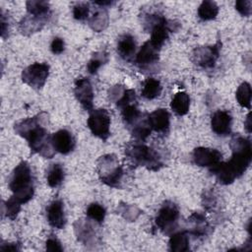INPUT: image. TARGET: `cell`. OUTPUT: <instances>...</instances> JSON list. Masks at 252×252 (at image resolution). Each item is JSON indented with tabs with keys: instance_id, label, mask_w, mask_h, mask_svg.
<instances>
[{
	"instance_id": "cell-30",
	"label": "cell",
	"mask_w": 252,
	"mask_h": 252,
	"mask_svg": "<svg viewBox=\"0 0 252 252\" xmlns=\"http://www.w3.org/2000/svg\"><path fill=\"white\" fill-rule=\"evenodd\" d=\"M251 86L247 82L241 83L235 93V97L238 104L244 108L250 109L251 107Z\"/></svg>"
},
{
	"instance_id": "cell-33",
	"label": "cell",
	"mask_w": 252,
	"mask_h": 252,
	"mask_svg": "<svg viewBox=\"0 0 252 252\" xmlns=\"http://www.w3.org/2000/svg\"><path fill=\"white\" fill-rule=\"evenodd\" d=\"M87 217L95 222L101 223L105 218V209L98 203H92L89 205L86 211Z\"/></svg>"
},
{
	"instance_id": "cell-39",
	"label": "cell",
	"mask_w": 252,
	"mask_h": 252,
	"mask_svg": "<svg viewBox=\"0 0 252 252\" xmlns=\"http://www.w3.org/2000/svg\"><path fill=\"white\" fill-rule=\"evenodd\" d=\"M250 115H251V113L249 112L246 116L245 121H244V127H245V129L248 133H251V118H250Z\"/></svg>"
},
{
	"instance_id": "cell-26",
	"label": "cell",
	"mask_w": 252,
	"mask_h": 252,
	"mask_svg": "<svg viewBox=\"0 0 252 252\" xmlns=\"http://www.w3.org/2000/svg\"><path fill=\"white\" fill-rule=\"evenodd\" d=\"M161 90H162V87L158 80L155 78H148L143 84L141 94L146 99H154L159 96Z\"/></svg>"
},
{
	"instance_id": "cell-15",
	"label": "cell",
	"mask_w": 252,
	"mask_h": 252,
	"mask_svg": "<svg viewBox=\"0 0 252 252\" xmlns=\"http://www.w3.org/2000/svg\"><path fill=\"white\" fill-rule=\"evenodd\" d=\"M46 219L48 223L57 229H62L66 224L64 206L61 200H53L46 208Z\"/></svg>"
},
{
	"instance_id": "cell-13",
	"label": "cell",
	"mask_w": 252,
	"mask_h": 252,
	"mask_svg": "<svg viewBox=\"0 0 252 252\" xmlns=\"http://www.w3.org/2000/svg\"><path fill=\"white\" fill-rule=\"evenodd\" d=\"M232 116L226 110H217L211 117V127L218 136H227L231 132Z\"/></svg>"
},
{
	"instance_id": "cell-28",
	"label": "cell",
	"mask_w": 252,
	"mask_h": 252,
	"mask_svg": "<svg viewBox=\"0 0 252 252\" xmlns=\"http://www.w3.org/2000/svg\"><path fill=\"white\" fill-rule=\"evenodd\" d=\"M120 109H121V115H122L123 121L125 122V124H127L130 127L134 125L143 115L140 113L138 109L137 101L125 104L121 106Z\"/></svg>"
},
{
	"instance_id": "cell-19",
	"label": "cell",
	"mask_w": 252,
	"mask_h": 252,
	"mask_svg": "<svg viewBox=\"0 0 252 252\" xmlns=\"http://www.w3.org/2000/svg\"><path fill=\"white\" fill-rule=\"evenodd\" d=\"M136 51V41L133 35L125 33L117 41V53L124 60H130Z\"/></svg>"
},
{
	"instance_id": "cell-34",
	"label": "cell",
	"mask_w": 252,
	"mask_h": 252,
	"mask_svg": "<svg viewBox=\"0 0 252 252\" xmlns=\"http://www.w3.org/2000/svg\"><path fill=\"white\" fill-rule=\"evenodd\" d=\"M90 4L88 2H76L73 6V17L78 21H84L89 18Z\"/></svg>"
},
{
	"instance_id": "cell-32",
	"label": "cell",
	"mask_w": 252,
	"mask_h": 252,
	"mask_svg": "<svg viewBox=\"0 0 252 252\" xmlns=\"http://www.w3.org/2000/svg\"><path fill=\"white\" fill-rule=\"evenodd\" d=\"M108 61V55L106 52H95L93 54L92 58L89 60L87 65V70L90 74H95L97 70Z\"/></svg>"
},
{
	"instance_id": "cell-37",
	"label": "cell",
	"mask_w": 252,
	"mask_h": 252,
	"mask_svg": "<svg viewBox=\"0 0 252 252\" xmlns=\"http://www.w3.org/2000/svg\"><path fill=\"white\" fill-rule=\"evenodd\" d=\"M65 49V43L63 38L61 37H54L50 43V50L53 54H61Z\"/></svg>"
},
{
	"instance_id": "cell-38",
	"label": "cell",
	"mask_w": 252,
	"mask_h": 252,
	"mask_svg": "<svg viewBox=\"0 0 252 252\" xmlns=\"http://www.w3.org/2000/svg\"><path fill=\"white\" fill-rule=\"evenodd\" d=\"M1 250H9V251H18L20 250L19 244L18 243H6V244H2L0 246Z\"/></svg>"
},
{
	"instance_id": "cell-11",
	"label": "cell",
	"mask_w": 252,
	"mask_h": 252,
	"mask_svg": "<svg viewBox=\"0 0 252 252\" xmlns=\"http://www.w3.org/2000/svg\"><path fill=\"white\" fill-rule=\"evenodd\" d=\"M221 153L217 149L198 147L193 150L192 158L195 164L202 167H209L216 165L221 161Z\"/></svg>"
},
{
	"instance_id": "cell-20",
	"label": "cell",
	"mask_w": 252,
	"mask_h": 252,
	"mask_svg": "<svg viewBox=\"0 0 252 252\" xmlns=\"http://www.w3.org/2000/svg\"><path fill=\"white\" fill-rule=\"evenodd\" d=\"M190 232L195 236H205L210 228L206 218L200 213H193L188 218Z\"/></svg>"
},
{
	"instance_id": "cell-25",
	"label": "cell",
	"mask_w": 252,
	"mask_h": 252,
	"mask_svg": "<svg viewBox=\"0 0 252 252\" xmlns=\"http://www.w3.org/2000/svg\"><path fill=\"white\" fill-rule=\"evenodd\" d=\"M65 178V171L61 164L54 163L51 164L47 170L46 180L47 184L51 188H56L60 186Z\"/></svg>"
},
{
	"instance_id": "cell-4",
	"label": "cell",
	"mask_w": 252,
	"mask_h": 252,
	"mask_svg": "<svg viewBox=\"0 0 252 252\" xmlns=\"http://www.w3.org/2000/svg\"><path fill=\"white\" fill-rule=\"evenodd\" d=\"M125 155L134 164L144 166L149 170L157 171L163 165L159 154L140 141L128 144L125 148Z\"/></svg>"
},
{
	"instance_id": "cell-5",
	"label": "cell",
	"mask_w": 252,
	"mask_h": 252,
	"mask_svg": "<svg viewBox=\"0 0 252 252\" xmlns=\"http://www.w3.org/2000/svg\"><path fill=\"white\" fill-rule=\"evenodd\" d=\"M97 174L101 182L110 187H120L123 177V167L119 164L118 158L113 154L101 156L97 161Z\"/></svg>"
},
{
	"instance_id": "cell-36",
	"label": "cell",
	"mask_w": 252,
	"mask_h": 252,
	"mask_svg": "<svg viewBox=\"0 0 252 252\" xmlns=\"http://www.w3.org/2000/svg\"><path fill=\"white\" fill-rule=\"evenodd\" d=\"M45 249L47 251H63V247L61 246L60 241L54 235H50L47 238L45 242Z\"/></svg>"
},
{
	"instance_id": "cell-6",
	"label": "cell",
	"mask_w": 252,
	"mask_h": 252,
	"mask_svg": "<svg viewBox=\"0 0 252 252\" xmlns=\"http://www.w3.org/2000/svg\"><path fill=\"white\" fill-rule=\"evenodd\" d=\"M92 134L103 141L110 136V116L106 109H93L87 121Z\"/></svg>"
},
{
	"instance_id": "cell-40",
	"label": "cell",
	"mask_w": 252,
	"mask_h": 252,
	"mask_svg": "<svg viewBox=\"0 0 252 252\" xmlns=\"http://www.w3.org/2000/svg\"><path fill=\"white\" fill-rule=\"evenodd\" d=\"M113 2L112 1H94V4L95 5H98L99 7H106V6H110Z\"/></svg>"
},
{
	"instance_id": "cell-2",
	"label": "cell",
	"mask_w": 252,
	"mask_h": 252,
	"mask_svg": "<svg viewBox=\"0 0 252 252\" xmlns=\"http://www.w3.org/2000/svg\"><path fill=\"white\" fill-rule=\"evenodd\" d=\"M47 114L40 112L33 117L23 119L14 125L15 133L28 141L30 149L45 158H52L55 150L45 124Z\"/></svg>"
},
{
	"instance_id": "cell-21",
	"label": "cell",
	"mask_w": 252,
	"mask_h": 252,
	"mask_svg": "<svg viewBox=\"0 0 252 252\" xmlns=\"http://www.w3.org/2000/svg\"><path fill=\"white\" fill-rule=\"evenodd\" d=\"M170 107L176 115L178 116L185 115L189 111V107H190L189 94L185 92H178L177 94H175L171 99Z\"/></svg>"
},
{
	"instance_id": "cell-31",
	"label": "cell",
	"mask_w": 252,
	"mask_h": 252,
	"mask_svg": "<svg viewBox=\"0 0 252 252\" xmlns=\"http://www.w3.org/2000/svg\"><path fill=\"white\" fill-rule=\"evenodd\" d=\"M22 203L15 197L11 196L8 200L3 202V211L7 218L14 220L21 211Z\"/></svg>"
},
{
	"instance_id": "cell-1",
	"label": "cell",
	"mask_w": 252,
	"mask_h": 252,
	"mask_svg": "<svg viewBox=\"0 0 252 252\" xmlns=\"http://www.w3.org/2000/svg\"><path fill=\"white\" fill-rule=\"evenodd\" d=\"M231 158L228 161H220L210 168L217 180L223 185L231 184L248 168L252 159V147L249 139L237 134L229 143Z\"/></svg>"
},
{
	"instance_id": "cell-10",
	"label": "cell",
	"mask_w": 252,
	"mask_h": 252,
	"mask_svg": "<svg viewBox=\"0 0 252 252\" xmlns=\"http://www.w3.org/2000/svg\"><path fill=\"white\" fill-rule=\"evenodd\" d=\"M74 94L84 109L88 111L93 110L94 91L92 84L88 78L80 77L76 79Z\"/></svg>"
},
{
	"instance_id": "cell-22",
	"label": "cell",
	"mask_w": 252,
	"mask_h": 252,
	"mask_svg": "<svg viewBox=\"0 0 252 252\" xmlns=\"http://www.w3.org/2000/svg\"><path fill=\"white\" fill-rule=\"evenodd\" d=\"M89 26L96 32H102L108 26V14L105 8L99 7L95 9L89 18Z\"/></svg>"
},
{
	"instance_id": "cell-12",
	"label": "cell",
	"mask_w": 252,
	"mask_h": 252,
	"mask_svg": "<svg viewBox=\"0 0 252 252\" xmlns=\"http://www.w3.org/2000/svg\"><path fill=\"white\" fill-rule=\"evenodd\" d=\"M159 48L155 46L150 40L146 41L138 51L135 57V63L140 68H148L156 64L158 60Z\"/></svg>"
},
{
	"instance_id": "cell-14",
	"label": "cell",
	"mask_w": 252,
	"mask_h": 252,
	"mask_svg": "<svg viewBox=\"0 0 252 252\" xmlns=\"http://www.w3.org/2000/svg\"><path fill=\"white\" fill-rule=\"evenodd\" d=\"M52 146L55 152H58L62 155H68L75 148V139L73 135L66 129H61L55 132L51 136Z\"/></svg>"
},
{
	"instance_id": "cell-3",
	"label": "cell",
	"mask_w": 252,
	"mask_h": 252,
	"mask_svg": "<svg viewBox=\"0 0 252 252\" xmlns=\"http://www.w3.org/2000/svg\"><path fill=\"white\" fill-rule=\"evenodd\" d=\"M9 188L13 192V196L22 204L29 202L32 198L34 193L33 177L31 166L26 160L21 161L12 171Z\"/></svg>"
},
{
	"instance_id": "cell-9",
	"label": "cell",
	"mask_w": 252,
	"mask_h": 252,
	"mask_svg": "<svg viewBox=\"0 0 252 252\" xmlns=\"http://www.w3.org/2000/svg\"><path fill=\"white\" fill-rule=\"evenodd\" d=\"M220 42L211 46H199L196 47L192 52V61L197 66L210 69L216 65V62L220 56Z\"/></svg>"
},
{
	"instance_id": "cell-18",
	"label": "cell",
	"mask_w": 252,
	"mask_h": 252,
	"mask_svg": "<svg viewBox=\"0 0 252 252\" xmlns=\"http://www.w3.org/2000/svg\"><path fill=\"white\" fill-rule=\"evenodd\" d=\"M75 234L80 242L87 245L93 243L95 238V232L92 224L85 220H78L74 223Z\"/></svg>"
},
{
	"instance_id": "cell-24",
	"label": "cell",
	"mask_w": 252,
	"mask_h": 252,
	"mask_svg": "<svg viewBox=\"0 0 252 252\" xmlns=\"http://www.w3.org/2000/svg\"><path fill=\"white\" fill-rule=\"evenodd\" d=\"M26 8L29 15L35 17H49L50 6L47 1L30 0L26 2Z\"/></svg>"
},
{
	"instance_id": "cell-17",
	"label": "cell",
	"mask_w": 252,
	"mask_h": 252,
	"mask_svg": "<svg viewBox=\"0 0 252 252\" xmlns=\"http://www.w3.org/2000/svg\"><path fill=\"white\" fill-rule=\"evenodd\" d=\"M48 19L49 17H35L28 14L21 20L19 24V30L22 34L31 35L41 31L47 23Z\"/></svg>"
},
{
	"instance_id": "cell-27",
	"label": "cell",
	"mask_w": 252,
	"mask_h": 252,
	"mask_svg": "<svg viewBox=\"0 0 252 252\" xmlns=\"http://www.w3.org/2000/svg\"><path fill=\"white\" fill-rule=\"evenodd\" d=\"M152 129L150 127L148 117H142L131 126V133L134 138L140 142L145 141L151 135Z\"/></svg>"
},
{
	"instance_id": "cell-16",
	"label": "cell",
	"mask_w": 252,
	"mask_h": 252,
	"mask_svg": "<svg viewBox=\"0 0 252 252\" xmlns=\"http://www.w3.org/2000/svg\"><path fill=\"white\" fill-rule=\"evenodd\" d=\"M148 121L152 130L159 134H166L169 130L170 116L166 109L158 108L148 115Z\"/></svg>"
},
{
	"instance_id": "cell-23",
	"label": "cell",
	"mask_w": 252,
	"mask_h": 252,
	"mask_svg": "<svg viewBox=\"0 0 252 252\" xmlns=\"http://www.w3.org/2000/svg\"><path fill=\"white\" fill-rule=\"evenodd\" d=\"M169 250L173 252H185L190 249L189 236L186 231H179L173 233L168 241Z\"/></svg>"
},
{
	"instance_id": "cell-8",
	"label": "cell",
	"mask_w": 252,
	"mask_h": 252,
	"mask_svg": "<svg viewBox=\"0 0 252 252\" xmlns=\"http://www.w3.org/2000/svg\"><path fill=\"white\" fill-rule=\"evenodd\" d=\"M49 75V66L46 63L35 62L26 67L22 72V81L31 88L39 91L45 85Z\"/></svg>"
},
{
	"instance_id": "cell-7",
	"label": "cell",
	"mask_w": 252,
	"mask_h": 252,
	"mask_svg": "<svg viewBox=\"0 0 252 252\" xmlns=\"http://www.w3.org/2000/svg\"><path fill=\"white\" fill-rule=\"evenodd\" d=\"M179 219V209L178 207L170 202H164L159 208L155 222L157 226L165 234H169L173 231L177 225Z\"/></svg>"
},
{
	"instance_id": "cell-35",
	"label": "cell",
	"mask_w": 252,
	"mask_h": 252,
	"mask_svg": "<svg viewBox=\"0 0 252 252\" xmlns=\"http://www.w3.org/2000/svg\"><path fill=\"white\" fill-rule=\"evenodd\" d=\"M251 0H238L235 2V9L240 15L244 17H249L251 15Z\"/></svg>"
},
{
	"instance_id": "cell-29",
	"label": "cell",
	"mask_w": 252,
	"mask_h": 252,
	"mask_svg": "<svg viewBox=\"0 0 252 252\" xmlns=\"http://www.w3.org/2000/svg\"><path fill=\"white\" fill-rule=\"evenodd\" d=\"M197 13L202 21H212L219 14V6L214 1L205 0L200 4Z\"/></svg>"
}]
</instances>
